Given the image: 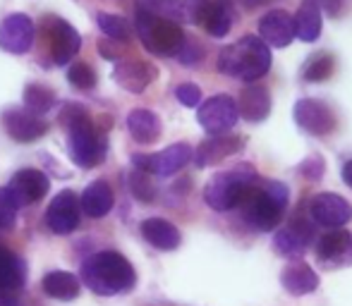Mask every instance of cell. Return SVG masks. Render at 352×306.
<instances>
[{"mask_svg": "<svg viewBox=\"0 0 352 306\" xmlns=\"http://www.w3.org/2000/svg\"><path fill=\"white\" fill-rule=\"evenodd\" d=\"M82 285L94 294L116 297L127 294L137 285V273L132 263L118 251H96L82 263Z\"/></svg>", "mask_w": 352, "mask_h": 306, "instance_id": "1", "label": "cell"}, {"mask_svg": "<svg viewBox=\"0 0 352 306\" xmlns=\"http://www.w3.org/2000/svg\"><path fill=\"white\" fill-rule=\"evenodd\" d=\"M290 191L278 180H259L245 196L237 211L254 232H271L280 225L287 211Z\"/></svg>", "mask_w": 352, "mask_h": 306, "instance_id": "2", "label": "cell"}, {"mask_svg": "<svg viewBox=\"0 0 352 306\" xmlns=\"http://www.w3.org/2000/svg\"><path fill=\"white\" fill-rule=\"evenodd\" d=\"M63 125L67 127V146L70 158L79 167H96L106 161L108 139L101 130L91 122L87 108L82 106H65L63 108Z\"/></svg>", "mask_w": 352, "mask_h": 306, "instance_id": "3", "label": "cell"}, {"mask_svg": "<svg viewBox=\"0 0 352 306\" xmlns=\"http://www.w3.org/2000/svg\"><path fill=\"white\" fill-rule=\"evenodd\" d=\"M216 67L221 75L254 84L271 70V48L259 36L247 34L240 41L223 48Z\"/></svg>", "mask_w": 352, "mask_h": 306, "instance_id": "4", "label": "cell"}, {"mask_svg": "<svg viewBox=\"0 0 352 306\" xmlns=\"http://www.w3.org/2000/svg\"><path fill=\"white\" fill-rule=\"evenodd\" d=\"M259 182V172L250 163H237L223 172H216L204 187V201L218 213L237 209L242 196Z\"/></svg>", "mask_w": 352, "mask_h": 306, "instance_id": "5", "label": "cell"}, {"mask_svg": "<svg viewBox=\"0 0 352 306\" xmlns=\"http://www.w3.org/2000/svg\"><path fill=\"white\" fill-rule=\"evenodd\" d=\"M137 34L144 48L153 56H177L187 38L177 22H173L170 17H161L146 8L137 10Z\"/></svg>", "mask_w": 352, "mask_h": 306, "instance_id": "6", "label": "cell"}, {"mask_svg": "<svg viewBox=\"0 0 352 306\" xmlns=\"http://www.w3.org/2000/svg\"><path fill=\"white\" fill-rule=\"evenodd\" d=\"M192 153H195V149L190 144H185V141H180V144H173L168 149H163L161 153H153V156L137 153V156H132V165L137 170L148 172V175L170 177L175 172H180L192 161Z\"/></svg>", "mask_w": 352, "mask_h": 306, "instance_id": "7", "label": "cell"}, {"mask_svg": "<svg viewBox=\"0 0 352 306\" xmlns=\"http://www.w3.org/2000/svg\"><path fill=\"white\" fill-rule=\"evenodd\" d=\"M292 115L297 125L311 137H329L338 125L333 108L319 98H300L292 108Z\"/></svg>", "mask_w": 352, "mask_h": 306, "instance_id": "8", "label": "cell"}, {"mask_svg": "<svg viewBox=\"0 0 352 306\" xmlns=\"http://www.w3.org/2000/svg\"><path fill=\"white\" fill-rule=\"evenodd\" d=\"M314 256L319 266L329 270L348 268L352 266V232L348 230H329L314 242Z\"/></svg>", "mask_w": 352, "mask_h": 306, "instance_id": "9", "label": "cell"}, {"mask_svg": "<svg viewBox=\"0 0 352 306\" xmlns=\"http://www.w3.org/2000/svg\"><path fill=\"white\" fill-rule=\"evenodd\" d=\"M197 120L204 127L209 134L218 137L230 132L232 127L237 125L240 115H237V103L232 101L226 93H218V96H211L209 101H204L199 106V113H197Z\"/></svg>", "mask_w": 352, "mask_h": 306, "instance_id": "10", "label": "cell"}, {"mask_svg": "<svg viewBox=\"0 0 352 306\" xmlns=\"http://www.w3.org/2000/svg\"><path fill=\"white\" fill-rule=\"evenodd\" d=\"M3 127L10 134V139L19 141V144H29V141L41 139L48 132V122L43 115H36L29 108L14 106L3 113Z\"/></svg>", "mask_w": 352, "mask_h": 306, "instance_id": "11", "label": "cell"}, {"mask_svg": "<svg viewBox=\"0 0 352 306\" xmlns=\"http://www.w3.org/2000/svg\"><path fill=\"white\" fill-rule=\"evenodd\" d=\"M314 242V225L305 218H295L274 237V249L283 259H302Z\"/></svg>", "mask_w": 352, "mask_h": 306, "instance_id": "12", "label": "cell"}, {"mask_svg": "<svg viewBox=\"0 0 352 306\" xmlns=\"http://www.w3.org/2000/svg\"><path fill=\"white\" fill-rule=\"evenodd\" d=\"M36 29L29 14L24 12H12L0 22V48L12 56H22L32 48Z\"/></svg>", "mask_w": 352, "mask_h": 306, "instance_id": "13", "label": "cell"}, {"mask_svg": "<svg viewBox=\"0 0 352 306\" xmlns=\"http://www.w3.org/2000/svg\"><path fill=\"white\" fill-rule=\"evenodd\" d=\"M8 194L12 196V201L17 206H29L41 201L43 196L51 189V180L46 177L43 170H36V167H24L17 175L10 180V185L5 187Z\"/></svg>", "mask_w": 352, "mask_h": 306, "instance_id": "14", "label": "cell"}, {"mask_svg": "<svg viewBox=\"0 0 352 306\" xmlns=\"http://www.w3.org/2000/svg\"><path fill=\"white\" fill-rule=\"evenodd\" d=\"M79 218H82L79 196L70 189L60 191L46 211V225L56 235H70V232H74L79 228Z\"/></svg>", "mask_w": 352, "mask_h": 306, "instance_id": "15", "label": "cell"}, {"mask_svg": "<svg viewBox=\"0 0 352 306\" xmlns=\"http://www.w3.org/2000/svg\"><path fill=\"white\" fill-rule=\"evenodd\" d=\"M309 215L324 228H343L352 220V204L338 194H316L309 201Z\"/></svg>", "mask_w": 352, "mask_h": 306, "instance_id": "16", "label": "cell"}, {"mask_svg": "<svg viewBox=\"0 0 352 306\" xmlns=\"http://www.w3.org/2000/svg\"><path fill=\"white\" fill-rule=\"evenodd\" d=\"M245 146V141L235 134H218V137H211V139L201 141L197 146V151L192 153V161H195L197 167H211V165H218L223 163L226 158L235 156L237 151Z\"/></svg>", "mask_w": 352, "mask_h": 306, "instance_id": "17", "label": "cell"}, {"mask_svg": "<svg viewBox=\"0 0 352 306\" xmlns=\"http://www.w3.org/2000/svg\"><path fill=\"white\" fill-rule=\"evenodd\" d=\"M259 38L266 46L287 48L295 41V27H292V14L285 10H271L259 19Z\"/></svg>", "mask_w": 352, "mask_h": 306, "instance_id": "18", "label": "cell"}, {"mask_svg": "<svg viewBox=\"0 0 352 306\" xmlns=\"http://www.w3.org/2000/svg\"><path fill=\"white\" fill-rule=\"evenodd\" d=\"M82 48L79 32L65 19H56L51 27V53L56 65H67Z\"/></svg>", "mask_w": 352, "mask_h": 306, "instance_id": "19", "label": "cell"}, {"mask_svg": "<svg viewBox=\"0 0 352 306\" xmlns=\"http://www.w3.org/2000/svg\"><path fill=\"white\" fill-rule=\"evenodd\" d=\"M156 77H158L156 67L142 60H120L116 65V70H113L116 84H120L122 89H127L132 93H142Z\"/></svg>", "mask_w": 352, "mask_h": 306, "instance_id": "20", "label": "cell"}, {"mask_svg": "<svg viewBox=\"0 0 352 306\" xmlns=\"http://www.w3.org/2000/svg\"><path fill=\"white\" fill-rule=\"evenodd\" d=\"M271 113V93L264 84H250L242 89L237 101V115L247 122H264Z\"/></svg>", "mask_w": 352, "mask_h": 306, "instance_id": "21", "label": "cell"}, {"mask_svg": "<svg viewBox=\"0 0 352 306\" xmlns=\"http://www.w3.org/2000/svg\"><path fill=\"white\" fill-rule=\"evenodd\" d=\"M27 283V266L22 256L10 251L8 246H0V297H12L14 292Z\"/></svg>", "mask_w": 352, "mask_h": 306, "instance_id": "22", "label": "cell"}, {"mask_svg": "<svg viewBox=\"0 0 352 306\" xmlns=\"http://www.w3.org/2000/svg\"><path fill=\"white\" fill-rule=\"evenodd\" d=\"M280 285L292 297H305V294L316 292V287H319V275L314 273V268H309L307 263L297 261V263H290L283 270Z\"/></svg>", "mask_w": 352, "mask_h": 306, "instance_id": "23", "label": "cell"}, {"mask_svg": "<svg viewBox=\"0 0 352 306\" xmlns=\"http://www.w3.org/2000/svg\"><path fill=\"white\" fill-rule=\"evenodd\" d=\"M113 204H116V196H113V189L108 182L96 180L84 189L82 199H79V206L82 211L89 215V218H103L113 211Z\"/></svg>", "mask_w": 352, "mask_h": 306, "instance_id": "24", "label": "cell"}, {"mask_svg": "<svg viewBox=\"0 0 352 306\" xmlns=\"http://www.w3.org/2000/svg\"><path fill=\"white\" fill-rule=\"evenodd\" d=\"M140 230H142L144 239L151 246H156L158 251H173V249H177L182 242L180 230L163 218H146Z\"/></svg>", "mask_w": 352, "mask_h": 306, "instance_id": "25", "label": "cell"}, {"mask_svg": "<svg viewBox=\"0 0 352 306\" xmlns=\"http://www.w3.org/2000/svg\"><path fill=\"white\" fill-rule=\"evenodd\" d=\"M127 130H130L132 139L137 144H156L158 137H161V120L153 110L146 108H135V110L127 115Z\"/></svg>", "mask_w": 352, "mask_h": 306, "instance_id": "26", "label": "cell"}, {"mask_svg": "<svg viewBox=\"0 0 352 306\" xmlns=\"http://www.w3.org/2000/svg\"><path fill=\"white\" fill-rule=\"evenodd\" d=\"M292 27H295V38L305 43H314L321 36V29H324V19H321V10L314 3L305 0L302 8L292 17Z\"/></svg>", "mask_w": 352, "mask_h": 306, "instance_id": "27", "label": "cell"}, {"mask_svg": "<svg viewBox=\"0 0 352 306\" xmlns=\"http://www.w3.org/2000/svg\"><path fill=\"white\" fill-rule=\"evenodd\" d=\"M232 22H235V10H232L230 0H211L204 19H201V27L213 38H223L232 29Z\"/></svg>", "mask_w": 352, "mask_h": 306, "instance_id": "28", "label": "cell"}, {"mask_svg": "<svg viewBox=\"0 0 352 306\" xmlns=\"http://www.w3.org/2000/svg\"><path fill=\"white\" fill-rule=\"evenodd\" d=\"M43 292L51 299H58V302H72V299L79 297V278L67 270H53V273H46L41 280Z\"/></svg>", "mask_w": 352, "mask_h": 306, "instance_id": "29", "label": "cell"}, {"mask_svg": "<svg viewBox=\"0 0 352 306\" xmlns=\"http://www.w3.org/2000/svg\"><path fill=\"white\" fill-rule=\"evenodd\" d=\"M333 70H336V60L331 53H314L302 65V79L309 84H319L333 75Z\"/></svg>", "mask_w": 352, "mask_h": 306, "instance_id": "30", "label": "cell"}, {"mask_svg": "<svg viewBox=\"0 0 352 306\" xmlns=\"http://www.w3.org/2000/svg\"><path fill=\"white\" fill-rule=\"evenodd\" d=\"M53 106H56V93L51 89L43 86V84H27V89H24V108H29L36 115H43Z\"/></svg>", "mask_w": 352, "mask_h": 306, "instance_id": "31", "label": "cell"}, {"mask_svg": "<svg viewBox=\"0 0 352 306\" xmlns=\"http://www.w3.org/2000/svg\"><path fill=\"white\" fill-rule=\"evenodd\" d=\"M209 3L211 0H173L170 8H168V12H170L175 19H182V22L201 24Z\"/></svg>", "mask_w": 352, "mask_h": 306, "instance_id": "32", "label": "cell"}, {"mask_svg": "<svg viewBox=\"0 0 352 306\" xmlns=\"http://www.w3.org/2000/svg\"><path fill=\"white\" fill-rule=\"evenodd\" d=\"M96 24L101 27V32L106 34L108 38L113 41H130L132 38V27L127 24V19L118 17V14H111V12H98L96 14Z\"/></svg>", "mask_w": 352, "mask_h": 306, "instance_id": "33", "label": "cell"}, {"mask_svg": "<svg viewBox=\"0 0 352 306\" xmlns=\"http://www.w3.org/2000/svg\"><path fill=\"white\" fill-rule=\"evenodd\" d=\"M130 189H132V194H135V199L144 201V204L156 199V187H153V182H151V175L144 170H137V167L130 175Z\"/></svg>", "mask_w": 352, "mask_h": 306, "instance_id": "34", "label": "cell"}, {"mask_svg": "<svg viewBox=\"0 0 352 306\" xmlns=\"http://www.w3.org/2000/svg\"><path fill=\"white\" fill-rule=\"evenodd\" d=\"M67 79H70V84L74 89H79V91H89V89L96 86V72H94L87 62L72 65L70 72H67Z\"/></svg>", "mask_w": 352, "mask_h": 306, "instance_id": "35", "label": "cell"}, {"mask_svg": "<svg viewBox=\"0 0 352 306\" xmlns=\"http://www.w3.org/2000/svg\"><path fill=\"white\" fill-rule=\"evenodd\" d=\"M17 209L19 206L12 201L8 189H0V232L10 230L14 225V220H17Z\"/></svg>", "mask_w": 352, "mask_h": 306, "instance_id": "36", "label": "cell"}, {"mask_svg": "<svg viewBox=\"0 0 352 306\" xmlns=\"http://www.w3.org/2000/svg\"><path fill=\"white\" fill-rule=\"evenodd\" d=\"M297 170H300V175H305L309 182H319L326 172V161L319 156V153H311L309 158H305V161L300 163Z\"/></svg>", "mask_w": 352, "mask_h": 306, "instance_id": "37", "label": "cell"}, {"mask_svg": "<svg viewBox=\"0 0 352 306\" xmlns=\"http://www.w3.org/2000/svg\"><path fill=\"white\" fill-rule=\"evenodd\" d=\"M175 98L182 103L185 108H197L201 103V89L197 86V84H180V86L175 89Z\"/></svg>", "mask_w": 352, "mask_h": 306, "instance_id": "38", "label": "cell"}, {"mask_svg": "<svg viewBox=\"0 0 352 306\" xmlns=\"http://www.w3.org/2000/svg\"><path fill=\"white\" fill-rule=\"evenodd\" d=\"M177 60L182 62V65H197V62L201 60V51L199 46H195V43H190L185 38V43H182V48L177 51Z\"/></svg>", "mask_w": 352, "mask_h": 306, "instance_id": "39", "label": "cell"}, {"mask_svg": "<svg viewBox=\"0 0 352 306\" xmlns=\"http://www.w3.org/2000/svg\"><path fill=\"white\" fill-rule=\"evenodd\" d=\"M309 3H314L319 10H324V12L329 14H338L340 8H343V0H309Z\"/></svg>", "mask_w": 352, "mask_h": 306, "instance_id": "40", "label": "cell"}, {"mask_svg": "<svg viewBox=\"0 0 352 306\" xmlns=\"http://www.w3.org/2000/svg\"><path fill=\"white\" fill-rule=\"evenodd\" d=\"M340 175H343V182H345V185H348L350 189H352V161L345 163V165H343V172H340Z\"/></svg>", "mask_w": 352, "mask_h": 306, "instance_id": "41", "label": "cell"}, {"mask_svg": "<svg viewBox=\"0 0 352 306\" xmlns=\"http://www.w3.org/2000/svg\"><path fill=\"white\" fill-rule=\"evenodd\" d=\"M266 3H271V0H245L247 8H256V5H266Z\"/></svg>", "mask_w": 352, "mask_h": 306, "instance_id": "42", "label": "cell"}, {"mask_svg": "<svg viewBox=\"0 0 352 306\" xmlns=\"http://www.w3.org/2000/svg\"><path fill=\"white\" fill-rule=\"evenodd\" d=\"M0 306H19L12 297H0Z\"/></svg>", "mask_w": 352, "mask_h": 306, "instance_id": "43", "label": "cell"}]
</instances>
